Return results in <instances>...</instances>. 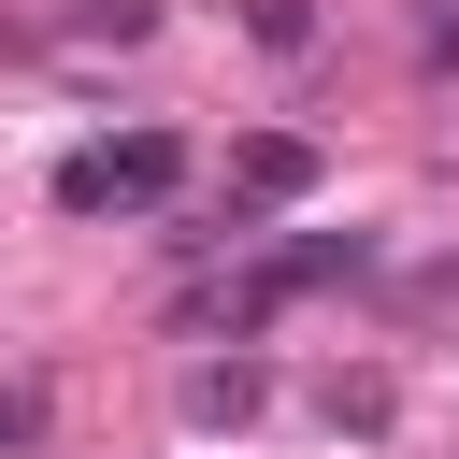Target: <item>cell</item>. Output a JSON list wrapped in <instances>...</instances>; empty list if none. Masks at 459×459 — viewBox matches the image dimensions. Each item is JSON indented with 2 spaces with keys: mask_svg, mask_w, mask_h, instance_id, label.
Segmentation results:
<instances>
[{
  "mask_svg": "<svg viewBox=\"0 0 459 459\" xmlns=\"http://www.w3.org/2000/svg\"><path fill=\"white\" fill-rule=\"evenodd\" d=\"M316 186H330V158H316L301 129H244V143H230V186H215V215L258 244V215H301Z\"/></svg>",
  "mask_w": 459,
  "mask_h": 459,
  "instance_id": "cell-2",
  "label": "cell"
},
{
  "mask_svg": "<svg viewBox=\"0 0 459 459\" xmlns=\"http://www.w3.org/2000/svg\"><path fill=\"white\" fill-rule=\"evenodd\" d=\"M57 43H158V0H57Z\"/></svg>",
  "mask_w": 459,
  "mask_h": 459,
  "instance_id": "cell-7",
  "label": "cell"
},
{
  "mask_svg": "<svg viewBox=\"0 0 459 459\" xmlns=\"http://www.w3.org/2000/svg\"><path fill=\"white\" fill-rule=\"evenodd\" d=\"M416 72H459V0H430V14H416Z\"/></svg>",
  "mask_w": 459,
  "mask_h": 459,
  "instance_id": "cell-9",
  "label": "cell"
},
{
  "mask_svg": "<svg viewBox=\"0 0 459 459\" xmlns=\"http://www.w3.org/2000/svg\"><path fill=\"white\" fill-rule=\"evenodd\" d=\"M316 416H330V430H359V445H387V430H402V387L359 359V373H330V387H316Z\"/></svg>",
  "mask_w": 459,
  "mask_h": 459,
  "instance_id": "cell-5",
  "label": "cell"
},
{
  "mask_svg": "<svg viewBox=\"0 0 459 459\" xmlns=\"http://www.w3.org/2000/svg\"><path fill=\"white\" fill-rule=\"evenodd\" d=\"M230 14H244V43H258V57H316V43H330V14H316V0H230Z\"/></svg>",
  "mask_w": 459,
  "mask_h": 459,
  "instance_id": "cell-6",
  "label": "cell"
},
{
  "mask_svg": "<svg viewBox=\"0 0 459 459\" xmlns=\"http://www.w3.org/2000/svg\"><path fill=\"white\" fill-rule=\"evenodd\" d=\"M258 273H273V287L301 301V287H344V273H373V244H359V230H301V244H273Z\"/></svg>",
  "mask_w": 459,
  "mask_h": 459,
  "instance_id": "cell-4",
  "label": "cell"
},
{
  "mask_svg": "<svg viewBox=\"0 0 459 459\" xmlns=\"http://www.w3.org/2000/svg\"><path fill=\"white\" fill-rule=\"evenodd\" d=\"M57 430V373H0V459H43Z\"/></svg>",
  "mask_w": 459,
  "mask_h": 459,
  "instance_id": "cell-8",
  "label": "cell"
},
{
  "mask_svg": "<svg viewBox=\"0 0 459 459\" xmlns=\"http://www.w3.org/2000/svg\"><path fill=\"white\" fill-rule=\"evenodd\" d=\"M172 416H186V430H258V416H273V359H258V344H230V359H186Z\"/></svg>",
  "mask_w": 459,
  "mask_h": 459,
  "instance_id": "cell-3",
  "label": "cell"
},
{
  "mask_svg": "<svg viewBox=\"0 0 459 459\" xmlns=\"http://www.w3.org/2000/svg\"><path fill=\"white\" fill-rule=\"evenodd\" d=\"M186 186V129H115L86 158H57V215H158Z\"/></svg>",
  "mask_w": 459,
  "mask_h": 459,
  "instance_id": "cell-1",
  "label": "cell"
}]
</instances>
